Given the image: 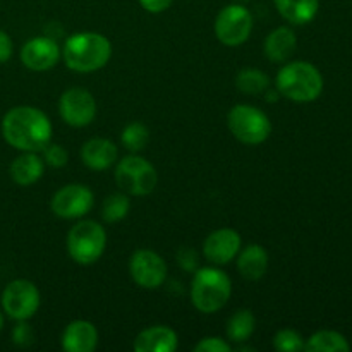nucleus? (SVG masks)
Instances as JSON below:
<instances>
[{
    "label": "nucleus",
    "instance_id": "nucleus-29",
    "mask_svg": "<svg viewBox=\"0 0 352 352\" xmlns=\"http://www.w3.org/2000/svg\"><path fill=\"white\" fill-rule=\"evenodd\" d=\"M230 342L220 337H205L195 346V352H230Z\"/></svg>",
    "mask_w": 352,
    "mask_h": 352
},
{
    "label": "nucleus",
    "instance_id": "nucleus-27",
    "mask_svg": "<svg viewBox=\"0 0 352 352\" xmlns=\"http://www.w3.org/2000/svg\"><path fill=\"white\" fill-rule=\"evenodd\" d=\"M274 347L280 352H299L305 351V340L299 332L292 329H282L275 333Z\"/></svg>",
    "mask_w": 352,
    "mask_h": 352
},
{
    "label": "nucleus",
    "instance_id": "nucleus-13",
    "mask_svg": "<svg viewBox=\"0 0 352 352\" xmlns=\"http://www.w3.org/2000/svg\"><path fill=\"white\" fill-rule=\"evenodd\" d=\"M19 57L24 67H28L30 71L43 72L57 65L58 58L62 57V52L57 41H54L52 38L36 36L23 45Z\"/></svg>",
    "mask_w": 352,
    "mask_h": 352
},
{
    "label": "nucleus",
    "instance_id": "nucleus-21",
    "mask_svg": "<svg viewBox=\"0 0 352 352\" xmlns=\"http://www.w3.org/2000/svg\"><path fill=\"white\" fill-rule=\"evenodd\" d=\"M278 14L287 23L305 26L311 23L320 9V0H274Z\"/></svg>",
    "mask_w": 352,
    "mask_h": 352
},
{
    "label": "nucleus",
    "instance_id": "nucleus-9",
    "mask_svg": "<svg viewBox=\"0 0 352 352\" xmlns=\"http://www.w3.org/2000/svg\"><path fill=\"white\" fill-rule=\"evenodd\" d=\"M2 308L9 318L26 322L40 308V291L26 278L9 282L2 292Z\"/></svg>",
    "mask_w": 352,
    "mask_h": 352
},
{
    "label": "nucleus",
    "instance_id": "nucleus-23",
    "mask_svg": "<svg viewBox=\"0 0 352 352\" xmlns=\"http://www.w3.org/2000/svg\"><path fill=\"white\" fill-rule=\"evenodd\" d=\"M254 327H256V318L250 309H237L229 318L226 327V333L229 342L243 344L253 336Z\"/></svg>",
    "mask_w": 352,
    "mask_h": 352
},
{
    "label": "nucleus",
    "instance_id": "nucleus-10",
    "mask_svg": "<svg viewBox=\"0 0 352 352\" xmlns=\"http://www.w3.org/2000/svg\"><path fill=\"white\" fill-rule=\"evenodd\" d=\"M91 189L85 184H67L58 189L50 201V208L58 219L78 220L82 219L93 208Z\"/></svg>",
    "mask_w": 352,
    "mask_h": 352
},
{
    "label": "nucleus",
    "instance_id": "nucleus-11",
    "mask_svg": "<svg viewBox=\"0 0 352 352\" xmlns=\"http://www.w3.org/2000/svg\"><path fill=\"white\" fill-rule=\"evenodd\" d=\"M60 119L71 127H85L96 117V100L88 89L71 88L58 100Z\"/></svg>",
    "mask_w": 352,
    "mask_h": 352
},
{
    "label": "nucleus",
    "instance_id": "nucleus-33",
    "mask_svg": "<svg viewBox=\"0 0 352 352\" xmlns=\"http://www.w3.org/2000/svg\"><path fill=\"white\" fill-rule=\"evenodd\" d=\"M3 329V315H2V311H0V330Z\"/></svg>",
    "mask_w": 352,
    "mask_h": 352
},
{
    "label": "nucleus",
    "instance_id": "nucleus-28",
    "mask_svg": "<svg viewBox=\"0 0 352 352\" xmlns=\"http://www.w3.org/2000/svg\"><path fill=\"white\" fill-rule=\"evenodd\" d=\"M41 151H43V162L48 165V167L60 168L64 167L69 160V153L60 146V144L48 143Z\"/></svg>",
    "mask_w": 352,
    "mask_h": 352
},
{
    "label": "nucleus",
    "instance_id": "nucleus-12",
    "mask_svg": "<svg viewBox=\"0 0 352 352\" xmlns=\"http://www.w3.org/2000/svg\"><path fill=\"white\" fill-rule=\"evenodd\" d=\"M129 274L140 287L158 289L167 278V263L155 251L138 250L129 260Z\"/></svg>",
    "mask_w": 352,
    "mask_h": 352
},
{
    "label": "nucleus",
    "instance_id": "nucleus-4",
    "mask_svg": "<svg viewBox=\"0 0 352 352\" xmlns=\"http://www.w3.org/2000/svg\"><path fill=\"white\" fill-rule=\"evenodd\" d=\"M232 282L223 270L217 267L199 268L191 282V301L203 315H213L229 302Z\"/></svg>",
    "mask_w": 352,
    "mask_h": 352
},
{
    "label": "nucleus",
    "instance_id": "nucleus-18",
    "mask_svg": "<svg viewBox=\"0 0 352 352\" xmlns=\"http://www.w3.org/2000/svg\"><path fill=\"white\" fill-rule=\"evenodd\" d=\"M10 177L17 186H31L41 179L45 172V162L36 151H23L10 164Z\"/></svg>",
    "mask_w": 352,
    "mask_h": 352
},
{
    "label": "nucleus",
    "instance_id": "nucleus-6",
    "mask_svg": "<svg viewBox=\"0 0 352 352\" xmlns=\"http://www.w3.org/2000/svg\"><path fill=\"white\" fill-rule=\"evenodd\" d=\"M227 126L237 141L250 146L265 143L272 134V122L263 110L253 105L239 103L230 109L227 116Z\"/></svg>",
    "mask_w": 352,
    "mask_h": 352
},
{
    "label": "nucleus",
    "instance_id": "nucleus-32",
    "mask_svg": "<svg viewBox=\"0 0 352 352\" xmlns=\"http://www.w3.org/2000/svg\"><path fill=\"white\" fill-rule=\"evenodd\" d=\"M14 45L9 34L3 30H0V64H6L10 57H12Z\"/></svg>",
    "mask_w": 352,
    "mask_h": 352
},
{
    "label": "nucleus",
    "instance_id": "nucleus-19",
    "mask_svg": "<svg viewBox=\"0 0 352 352\" xmlns=\"http://www.w3.org/2000/svg\"><path fill=\"white\" fill-rule=\"evenodd\" d=\"M265 55L268 60L275 64L289 60L298 48V38L296 33L287 26H280L272 31L265 40Z\"/></svg>",
    "mask_w": 352,
    "mask_h": 352
},
{
    "label": "nucleus",
    "instance_id": "nucleus-26",
    "mask_svg": "<svg viewBox=\"0 0 352 352\" xmlns=\"http://www.w3.org/2000/svg\"><path fill=\"white\" fill-rule=\"evenodd\" d=\"M120 141H122L126 150L138 153V151H143L146 148L148 141H150V131L144 124L131 122L124 127L122 134H120Z\"/></svg>",
    "mask_w": 352,
    "mask_h": 352
},
{
    "label": "nucleus",
    "instance_id": "nucleus-16",
    "mask_svg": "<svg viewBox=\"0 0 352 352\" xmlns=\"http://www.w3.org/2000/svg\"><path fill=\"white\" fill-rule=\"evenodd\" d=\"M119 157L116 143L107 138H93L88 140L81 148V160L91 170H107L116 164Z\"/></svg>",
    "mask_w": 352,
    "mask_h": 352
},
{
    "label": "nucleus",
    "instance_id": "nucleus-30",
    "mask_svg": "<svg viewBox=\"0 0 352 352\" xmlns=\"http://www.w3.org/2000/svg\"><path fill=\"white\" fill-rule=\"evenodd\" d=\"M12 339L14 342L21 347L30 346V344L33 342V330H31V327L28 325V323L19 322V325H17L12 332Z\"/></svg>",
    "mask_w": 352,
    "mask_h": 352
},
{
    "label": "nucleus",
    "instance_id": "nucleus-31",
    "mask_svg": "<svg viewBox=\"0 0 352 352\" xmlns=\"http://www.w3.org/2000/svg\"><path fill=\"white\" fill-rule=\"evenodd\" d=\"M172 2H174V0H140L141 7L150 14L165 12V10L172 6Z\"/></svg>",
    "mask_w": 352,
    "mask_h": 352
},
{
    "label": "nucleus",
    "instance_id": "nucleus-24",
    "mask_svg": "<svg viewBox=\"0 0 352 352\" xmlns=\"http://www.w3.org/2000/svg\"><path fill=\"white\" fill-rule=\"evenodd\" d=\"M236 86L244 95H263L270 88V76L260 69H243L236 76Z\"/></svg>",
    "mask_w": 352,
    "mask_h": 352
},
{
    "label": "nucleus",
    "instance_id": "nucleus-25",
    "mask_svg": "<svg viewBox=\"0 0 352 352\" xmlns=\"http://www.w3.org/2000/svg\"><path fill=\"white\" fill-rule=\"evenodd\" d=\"M131 210V199L126 192H113L107 196L102 205V217L105 222L116 223L127 217Z\"/></svg>",
    "mask_w": 352,
    "mask_h": 352
},
{
    "label": "nucleus",
    "instance_id": "nucleus-14",
    "mask_svg": "<svg viewBox=\"0 0 352 352\" xmlns=\"http://www.w3.org/2000/svg\"><path fill=\"white\" fill-rule=\"evenodd\" d=\"M241 241L239 232L234 229L223 227V229H217L210 234L203 244V254L206 260L213 265H227L239 254L241 251Z\"/></svg>",
    "mask_w": 352,
    "mask_h": 352
},
{
    "label": "nucleus",
    "instance_id": "nucleus-20",
    "mask_svg": "<svg viewBox=\"0 0 352 352\" xmlns=\"http://www.w3.org/2000/svg\"><path fill=\"white\" fill-rule=\"evenodd\" d=\"M268 253L260 244H250L237 254V270L246 280H260L268 270Z\"/></svg>",
    "mask_w": 352,
    "mask_h": 352
},
{
    "label": "nucleus",
    "instance_id": "nucleus-22",
    "mask_svg": "<svg viewBox=\"0 0 352 352\" xmlns=\"http://www.w3.org/2000/svg\"><path fill=\"white\" fill-rule=\"evenodd\" d=\"M308 352H349L351 346L346 337L333 330H320L305 342Z\"/></svg>",
    "mask_w": 352,
    "mask_h": 352
},
{
    "label": "nucleus",
    "instance_id": "nucleus-3",
    "mask_svg": "<svg viewBox=\"0 0 352 352\" xmlns=\"http://www.w3.org/2000/svg\"><path fill=\"white\" fill-rule=\"evenodd\" d=\"M277 91L291 102H315L323 91V76L318 69L306 60L285 64L275 79Z\"/></svg>",
    "mask_w": 352,
    "mask_h": 352
},
{
    "label": "nucleus",
    "instance_id": "nucleus-2",
    "mask_svg": "<svg viewBox=\"0 0 352 352\" xmlns=\"http://www.w3.org/2000/svg\"><path fill=\"white\" fill-rule=\"evenodd\" d=\"M62 58L71 71L95 72L105 67L112 57V43L109 38L95 31L74 33L62 47Z\"/></svg>",
    "mask_w": 352,
    "mask_h": 352
},
{
    "label": "nucleus",
    "instance_id": "nucleus-8",
    "mask_svg": "<svg viewBox=\"0 0 352 352\" xmlns=\"http://www.w3.org/2000/svg\"><path fill=\"white\" fill-rule=\"evenodd\" d=\"M215 36L226 47H239L250 40L253 31V16L241 3L226 6L215 17Z\"/></svg>",
    "mask_w": 352,
    "mask_h": 352
},
{
    "label": "nucleus",
    "instance_id": "nucleus-15",
    "mask_svg": "<svg viewBox=\"0 0 352 352\" xmlns=\"http://www.w3.org/2000/svg\"><path fill=\"white\" fill-rule=\"evenodd\" d=\"M60 344L67 352H93L98 346V330L88 320H74L65 327Z\"/></svg>",
    "mask_w": 352,
    "mask_h": 352
},
{
    "label": "nucleus",
    "instance_id": "nucleus-1",
    "mask_svg": "<svg viewBox=\"0 0 352 352\" xmlns=\"http://www.w3.org/2000/svg\"><path fill=\"white\" fill-rule=\"evenodd\" d=\"M2 136L19 151H41L52 140V122L34 107H14L2 119Z\"/></svg>",
    "mask_w": 352,
    "mask_h": 352
},
{
    "label": "nucleus",
    "instance_id": "nucleus-34",
    "mask_svg": "<svg viewBox=\"0 0 352 352\" xmlns=\"http://www.w3.org/2000/svg\"><path fill=\"white\" fill-rule=\"evenodd\" d=\"M237 2H250V0H237Z\"/></svg>",
    "mask_w": 352,
    "mask_h": 352
},
{
    "label": "nucleus",
    "instance_id": "nucleus-7",
    "mask_svg": "<svg viewBox=\"0 0 352 352\" xmlns=\"http://www.w3.org/2000/svg\"><path fill=\"white\" fill-rule=\"evenodd\" d=\"M116 182L126 195L146 196L157 188L158 174L146 158L134 153L117 164Z\"/></svg>",
    "mask_w": 352,
    "mask_h": 352
},
{
    "label": "nucleus",
    "instance_id": "nucleus-5",
    "mask_svg": "<svg viewBox=\"0 0 352 352\" xmlns=\"http://www.w3.org/2000/svg\"><path fill=\"white\" fill-rule=\"evenodd\" d=\"M107 232L95 220H79L67 234L69 256L79 265H91L102 258Z\"/></svg>",
    "mask_w": 352,
    "mask_h": 352
},
{
    "label": "nucleus",
    "instance_id": "nucleus-17",
    "mask_svg": "<svg viewBox=\"0 0 352 352\" xmlns=\"http://www.w3.org/2000/svg\"><path fill=\"white\" fill-rule=\"evenodd\" d=\"M179 346L175 330L165 325H155L138 333L134 340L136 352H174Z\"/></svg>",
    "mask_w": 352,
    "mask_h": 352
}]
</instances>
